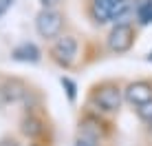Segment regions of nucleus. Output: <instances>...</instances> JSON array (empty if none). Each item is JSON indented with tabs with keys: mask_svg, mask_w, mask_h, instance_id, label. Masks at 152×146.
Wrapping results in <instances>:
<instances>
[{
	"mask_svg": "<svg viewBox=\"0 0 152 146\" xmlns=\"http://www.w3.org/2000/svg\"><path fill=\"white\" fill-rule=\"evenodd\" d=\"M18 135L24 142H33L42 146H53L55 139V128L51 122L49 113L44 106H31L22 108L18 119Z\"/></svg>",
	"mask_w": 152,
	"mask_h": 146,
	"instance_id": "obj_1",
	"label": "nucleus"
},
{
	"mask_svg": "<svg viewBox=\"0 0 152 146\" xmlns=\"http://www.w3.org/2000/svg\"><path fill=\"white\" fill-rule=\"evenodd\" d=\"M86 106L95 108L99 113H106V115H117L121 111V106L126 104L124 100V84L119 80H99L95 84H91L86 93Z\"/></svg>",
	"mask_w": 152,
	"mask_h": 146,
	"instance_id": "obj_2",
	"label": "nucleus"
},
{
	"mask_svg": "<svg viewBox=\"0 0 152 146\" xmlns=\"http://www.w3.org/2000/svg\"><path fill=\"white\" fill-rule=\"evenodd\" d=\"M77 135L102 142V144H108L115 137V122L110 115L99 113V111L84 104L80 115H77Z\"/></svg>",
	"mask_w": 152,
	"mask_h": 146,
	"instance_id": "obj_3",
	"label": "nucleus"
},
{
	"mask_svg": "<svg viewBox=\"0 0 152 146\" xmlns=\"http://www.w3.org/2000/svg\"><path fill=\"white\" fill-rule=\"evenodd\" d=\"M80 53H82V42L73 31H64L62 35H57L53 42H49V49H46V58L62 71L75 69L82 58Z\"/></svg>",
	"mask_w": 152,
	"mask_h": 146,
	"instance_id": "obj_4",
	"label": "nucleus"
},
{
	"mask_svg": "<svg viewBox=\"0 0 152 146\" xmlns=\"http://www.w3.org/2000/svg\"><path fill=\"white\" fill-rule=\"evenodd\" d=\"M33 29L38 33V38H42L44 42H53L57 35H62L66 31V15L60 11L57 7H40V11L35 13L33 20Z\"/></svg>",
	"mask_w": 152,
	"mask_h": 146,
	"instance_id": "obj_5",
	"label": "nucleus"
},
{
	"mask_svg": "<svg viewBox=\"0 0 152 146\" xmlns=\"http://www.w3.org/2000/svg\"><path fill=\"white\" fill-rule=\"evenodd\" d=\"M137 44V27L132 22H117L108 29L104 38V49L113 55H126Z\"/></svg>",
	"mask_w": 152,
	"mask_h": 146,
	"instance_id": "obj_6",
	"label": "nucleus"
},
{
	"mask_svg": "<svg viewBox=\"0 0 152 146\" xmlns=\"http://www.w3.org/2000/svg\"><path fill=\"white\" fill-rule=\"evenodd\" d=\"M124 100L134 108L152 100V77H137L124 84Z\"/></svg>",
	"mask_w": 152,
	"mask_h": 146,
	"instance_id": "obj_7",
	"label": "nucleus"
},
{
	"mask_svg": "<svg viewBox=\"0 0 152 146\" xmlns=\"http://www.w3.org/2000/svg\"><path fill=\"white\" fill-rule=\"evenodd\" d=\"M9 58L13 62H20V64H40L42 58H44V53H42V49L35 42L24 40V42L15 44L13 49L9 51Z\"/></svg>",
	"mask_w": 152,
	"mask_h": 146,
	"instance_id": "obj_8",
	"label": "nucleus"
},
{
	"mask_svg": "<svg viewBox=\"0 0 152 146\" xmlns=\"http://www.w3.org/2000/svg\"><path fill=\"white\" fill-rule=\"evenodd\" d=\"M134 20L139 27L152 24V0H139L134 4Z\"/></svg>",
	"mask_w": 152,
	"mask_h": 146,
	"instance_id": "obj_9",
	"label": "nucleus"
},
{
	"mask_svg": "<svg viewBox=\"0 0 152 146\" xmlns=\"http://www.w3.org/2000/svg\"><path fill=\"white\" fill-rule=\"evenodd\" d=\"M60 84H62V88H64V93H66V100H69L71 104H75L77 102V95H80L77 82L73 80L71 75H60Z\"/></svg>",
	"mask_w": 152,
	"mask_h": 146,
	"instance_id": "obj_10",
	"label": "nucleus"
},
{
	"mask_svg": "<svg viewBox=\"0 0 152 146\" xmlns=\"http://www.w3.org/2000/svg\"><path fill=\"white\" fill-rule=\"evenodd\" d=\"M134 113H137V117H139L143 124H150V122H152V100H148L145 104L137 106V108H134Z\"/></svg>",
	"mask_w": 152,
	"mask_h": 146,
	"instance_id": "obj_11",
	"label": "nucleus"
},
{
	"mask_svg": "<svg viewBox=\"0 0 152 146\" xmlns=\"http://www.w3.org/2000/svg\"><path fill=\"white\" fill-rule=\"evenodd\" d=\"M0 146H24L20 135H2L0 137Z\"/></svg>",
	"mask_w": 152,
	"mask_h": 146,
	"instance_id": "obj_12",
	"label": "nucleus"
},
{
	"mask_svg": "<svg viewBox=\"0 0 152 146\" xmlns=\"http://www.w3.org/2000/svg\"><path fill=\"white\" fill-rule=\"evenodd\" d=\"M73 146H108V144H102V142H95V139H88V137H82V135H75Z\"/></svg>",
	"mask_w": 152,
	"mask_h": 146,
	"instance_id": "obj_13",
	"label": "nucleus"
},
{
	"mask_svg": "<svg viewBox=\"0 0 152 146\" xmlns=\"http://www.w3.org/2000/svg\"><path fill=\"white\" fill-rule=\"evenodd\" d=\"M15 0H0V18H4V15L9 13V9L13 7Z\"/></svg>",
	"mask_w": 152,
	"mask_h": 146,
	"instance_id": "obj_14",
	"label": "nucleus"
},
{
	"mask_svg": "<svg viewBox=\"0 0 152 146\" xmlns=\"http://www.w3.org/2000/svg\"><path fill=\"white\" fill-rule=\"evenodd\" d=\"M38 2H40V7L51 9V7H60V4H62V0H38Z\"/></svg>",
	"mask_w": 152,
	"mask_h": 146,
	"instance_id": "obj_15",
	"label": "nucleus"
},
{
	"mask_svg": "<svg viewBox=\"0 0 152 146\" xmlns=\"http://www.w3.org/2000/svg\"><path fill=\"white\" fill-rule=\"evenodd\" d=\"M145 60H148V62H150V64H152V49H150V53H148V55H145Z\"/></svg>",
	"mask_w": 152,
	"mask_h": 146,
	"instance_id": "obj_16",
	"label": "nucleus"
},
{
	"mask_svg": "<svg viewBox=\"0 0 152 146\" xmlns=\"http://www.w3.org/2000/svg\"><path fill=\"white\" fill-rule=\"evenodd\" d=\"M24 146H42V144H33V142H27Z\"/></svg>",
	"mask_w": 152,
	"mask_h": 146,
	"instance_id": "obj_17",
	"label": "nucleus"
},
{
	"mask_svg": "<svg viewBox=\"0 0 152 146\" xmlns=\"http://www.w3.org/2000/svg\"><path fill=\"white\" fill-rule=\"evenodd\" d=\"M148 131H150V135H152V122L148 124Z\"/></svg>",
	"mask_w": 152,
	"mask_h": 146,
	"instance_id": "obj_18",
	"label": "nucleus"
}]
</instances>
